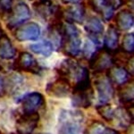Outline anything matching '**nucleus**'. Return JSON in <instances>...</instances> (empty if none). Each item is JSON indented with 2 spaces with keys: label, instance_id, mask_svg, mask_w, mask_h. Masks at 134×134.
Returning <instances> with one entry per match:
<instances>
[{
  "label": "nucleus",
  "instance_id": "nucleus-1",
  "mask_svg": "<svg viewBox=\"0 0 134 134\" xmlns=\"http://www.w3.org/2000/svg\"><path fill=\"white\" fill-rule=\"evenodd\" d=\"M58 134H85L83 114L81 111L63 110L59 116Z\"/></svg>",
  "mask_w": 134,
  "mask_h": 134
},
{
  "label": "nucleus",
  "instance_id": "nucleus-2",
  "mask_svg": "<svg viewBox=\"0 0 134 134\" xmlns=\"http://www.w3.org/2000/svg\"><path fill=\"white\" fill-rule=\"evenodd\" d=\"M81 31L75 24L67 23L63 25V41L60 49L64 55L76 57L81 54Z\"/></svg>",
  "mask_w": 134,
  "mask_h": 134
},
{
  "label": "nucleus",
  "instance_id": "nucleus-3",
  "mask_svg": "<svg viewBox=\"0 0 134 134\" xmlns=\"http://www.w3.org/2000/svg\"><path fill=\"white\" fill-rule=\"evenodd\" d=\"M57 71L61 77L66 78L70 81L73 80L74 84L90 79L88 69L71 58L64 60L57 68Z\"/></svg>",
  "mask_w": 134,
  "mask_h": 134
},
{
  "label": "nucleus",
  "instance_id": "nucleus-4",
  "mask_svg": "<svg viewBox=\"0 0 134 134\" xmlns=\"http://www.w3.org/2000/svg\"><path fill=\"white\" fill-rule=\"evenodd\" d=\"M72 105L74 107L88 108L94 99V90L90 79L76 83L72 87Z\"/></svg>",
  "mask_w": 134,
  "mask_h": 134
},
{
  "label": "nucleus",
  "instance_id": "nucleus-5",
  "mask_svg": "<svg viewBox=\"0 0 134 134\" xmlns=\"http://www.w3.org/2000/svg\"><path fill=\"white\" fill-rule=\"evenodd\" d=\"M33 10L41 19L45 21H62L64 9L61 6L55 5L51 0H38L32 5Z\"/></svg>",
  "mask_w": 134,
  "mask_h": 134
},
{
  "label": "nucleus",
  "instance_id": "nucleus-6",
  "mask_svg": "<svg viewBox=\"0 0 134 134\" xmlns=\"http://www.w3.org/2000/svg\"><path fill=\"white\" fill-rule=\"evenodd\" d=\"M127 0H88L90 7L100 14L105 21L113 19L114 12L126 3Z\"/></svg>",
  "mask_w": 134,
  "mask_h": 134
},
{
  "label": "nucleus",
  "instance_id": "nucleus-7",
  "mask_svg": "<svg viewBox=\"0 0 134 134\" xmlns=\"http://www.w3.org/2000/svg\"><path fill=\"white\" fill-rule=\"evenodd\" d=\"M114 65V53H110L104 48L101 50H97L88 59L90 69H91L95 73H101Z\"/></svg>",
  "mask_w": 134,
  "mask_h": 134
},
{
  "label": "nucleus",
  "instance_id": "nucleus-8",
  "mask_svg": "<svg viewBox=\"0 0 134 134\" xmlns=\"http://www.w3.org/2000/svg\"><path fill=\"white\" fill-rule=\"evenodd\" d=\"M31 16V13L29 5L24 2H19L13 7L12 12L9 14L6 21V27L9 30L17 29L27 23Z\"/></svg>",
  "mask_w": 134,
  "mask_h": 134
},
{
  "label": "nucleus",
  "instance_id": "nucleus-9",
  "mask_svg": "<svg viewBox=\"0 0 134 134\" xmlns=\"http://www.w3.org/2000/svg\"><path fill=\"white\" fill-rule=\"evenodd\" d=\"M97 77L95 79V87L98 97V105L101 104H107L114 96V84L108 79L107 74L96 73Z\"/></svg>",
  "mask_w": 134,
  "mask_h": 134
},
{
  "label": "nucleus",
  "instance_id": "nucleus-10",
  "mask_svg": "<svg viewBox=\"0 0 134 134\" xmlns=\"http://www.w3.org/2000/svg\"><path fill=\"white\" fill-rule=\"evenodd\" d=\"M13 68L17 71L38 73L41 71L38 62L31 54L28 52H21L13 64Z\"/></svg>",
  "mask_w": 134,
  "mask_h": 134
},
{
  "label": "nucleus",
  "instance_id": "nucleus-11",
  "mask_svg": "<svg viewBox=\"0 0 134 134\" xmlns=\"http://www.w3.org/2000/svg\"><path fill=\"white\" fill-rule=\"evenodd\" d=\"M40 27L34 21L26 23L18 27L14 31V37L18 41H34L40 36Z\"/></svg>",
  "mask_w": 134,
  "mask_h": 134
},
{
  "label": "nucleus",
  "instance_id": "nucleus-12",
  "mask_svg": "<svg viewBox=\"0 0 134 134\" xmlns=\"http://www.w3.org/2000/svg\"><path fill=\"white\" fill-rule=\"evenodd\" d=\"M47 94L55 98H64L72 91V83L66 78L59 76L57 80L49 82L46 88Z\"/></svg>",
  "mask_w": 134,
  "mask_h": 134
},
{
  "label": "nucleus",
  "instance_id": "nucleus-13",
  "mask_svg": "<svg viewBox=\"0 0 134 134\" xmlns=\"http://www.w3.org/2000/svg\"><path fill=\"white\" fill-rule=\"evenodd\" d=\"M46 104L43 95L40 92H31L25 95L21 99V108L23 114L38 113Z\"/></svg>",
  "mask_w": 134,
  "mask_h": 134
},
{
  "label": "nucleus",
  "instance_id": "nucleus-14",
  "mask_svg": "<svg viewBox=\"0 0 134 134\" xmlns=\"http://www.w3.org/2000/svg\"><path fill=\"white\" fill-rule=\"evenodd\" d=\"M40 122L38 113L23 114L17 119L15 128L18 134H32Z\"/></svg>",
  "mask_w": 134,
  "mask_h": 134
},
{
  "label": "nucleus",
  "instance_id": "nucleus-15",
  "mask_svg": "<svg viewBox=\"0 0 134 134\" xmlns=\"http://www.w3.org/2000/svg\"><path fill=\"white\" fill-rule=\"evenodd\" d=\"M84 29L88 35V40L92 41L98 47H101V41L99 37L104 32V25L98 17L90 16L84 24Z\"/></svg>",
  "mask_w": 134,
  "mask_h": 134
},
{
  "label": "nucleus",
  "instance_id": "nucleus-16",
  "mask_svg": "<svg viewBox=\"0 0 134 134\" xmlns=\"http://www.w3.org/2000/svg\"><path fill=\"white\" fill-rule=\"evenodd\" d=\"M86 18V7L83 3L72 4L64 10L63 20L67 23L82 24Z\"/></svg>",
  "mask_w": 134,
  "mask_h": 134
},
{
  "label": "nucleus",
  "instance_id": "nucleus-17",
  "mask_svg": "<svg viewBox=\"0 0 134 134\" xmlns=\"http://www.w3.org/2000/svg\"><path fill=\"white\" fill-rule=\"evenodd\" d=\"M107 76L113 84L122 86L124 84L132 81V74H131L124 67L120 65H114L107 70Z\"/></svg>",
  "mask_w": 134,
  "mask_h": 134
},
{
  "label": "nucleus",
  "instance_id": "nucleus-18",
  "mask_svg": "<svg viewBox=\"0 0 134 134\" xmlns=\"http://www.w3.org/2000/svg\"><path fill=\"white\" fill-rule=\"evenodd\" d=\"M115 27L119 31H125L131 29L134 24L133 13L130 9H122L114 16Z\"/></svg>",
  "mask_w": 134,
  "mask_h": 134
},
{
  "label": "nucleus",
  "instance_id": "nucleus-19",
  "mask_svg": "<svg viewBox=\"0 0 134 134\" xmlns=\"http://www.w3.org/2000/svg\"><path fill=\"white\" fill-rule=\"evenodd\" d=\"M119 38H120V32L116 27L113 24H110L107 33L104 38V47L107 51L110 53H114L119 49Z\"/></svg>",
  "mask_w": 134,
  "mask_h": 134
},
{
  "label": "nucleus",
  "instance_id": "nucleus-20",
  "mask_svg": "<svg viewBox=\"0 0 134 134\" xmlns=\"http://www.w3.org/2000/svg\"><path fill=\"white\" fill-rule=\"evenodd\" d=\"M17 50L6 34L0 35V57L4 60H12L16 57Z\"/></svg>",
  "mask_w": 134,
  "mask_h": 134
},
{
  "label": "nucleus",
  "instance_id": "nucleus-21",
  "mask_svg": "<svg viewBox=\"0 0 134 134\" xmlns=\"http://www.w3.org/2000/svg\"><path fill=\"white\" fill-rule=\"evenodd\" d=\"M119 101L122 105H133L134 100V85L133 81L118 87Z\"/></svg>",
  "mask_w": 134,
  "mask_h": 134
},
{
  "label": "nucleus",
  "instance_id": "nucleus-22",
  "mask_svg": "<svg viewBox=\"0 0 134 134\" xmlns=\"http://www.w3.org/2000/svg\"><path fill=\"white\" fill-rule=\"evenodd\" d=\"M30 49L33 53L38 54V55H41L45 57H48L53 53L54 46L48 40H43V41L31 45L30 46Z\"/></svg>",
  "mask_w": 134,
  "mask_h": 134
},
{
  "label": "nucleus",
  "instance_id": "nucleus-23",
  "mask_svg": "<svg viewBox=\"0 0 134 134\" xmlns=\"http://www.w3.org/2000/svg\"><path fill=\"white\" fill-rule=\"evenodd\" d=\"M97 111L99 115L102 117L104 120L107 122H112L114 119V112L115 109L112 107L110 104H101V105H98L96 107Z\"/></svg>",
  "mask_w": 134,
  "mask_h": 134
},
{
  "label": "nucleus",
  "instance_id": "nucleus-24",
  "mask_svg": "<svg viewBox=\"0 0 134 134\" xmlns=\"http://www.w3.org/2000/svg\"><path fill=\"white\" fill-rule=\"evenodd\" d=\"M121 50L127 54H133L134 51V34L127 33L122 38Z\"/></svg>",
  "mask_w": 134,
  "mask_h": 134
},
{
  "label": "nucleus",
  "instance_id": "nucleus-25",
  "mask_svg": "<svg viewBox=\"0 0 134 134\" xmlns=\"http://www.w3.org/2000/svg\"><path fill=\"white\" fill-rule=\"evenodd\" d=\"M14 7V0H0V15L9 14Z\"/></svg>",
  "mask_w": 134,
  "mask_h": 134
},
{
  "label": "nucleus",
  "instance_id": "nucleus-26",
  "mask_svg": "<svg viewBox=\"0 0 134 134\" xmlns=\"http://www.w3.org/2000/svg\"><path fill=\"white\" fill-rule=\"evenodd\" d=\"M96 45L94 44L92 41H90V40H87V42L85 43V46L83 47V55L85 58H88L90 59V57H92V55L95 53L97 50H98L99 48H97Z\"/></svg>",
  "mask_w": 134,
  "mask_h": 134
},
{
  "label": "nucleus",
  "instance_id": "nucleus-27",
  "mask_svg": "<svg viewBox=\"0 0 134 134\" xmlns=\"http://www.w3.org/2000/svg\"><path fill=\"white\" fill-rule=\"evenodd\" d=\"M105 128L104 124L100 122H93L87 130H85V134H99Z\"/></svg>",
  "mask_w": 134,
  "mask_h": 134
},
{
  "label": "nucleus",
  "instance_id": "nucleus-28",
  "mask_svg": "<svg viewBox=\"0 0 134 134\" xmlns=\"http://www.w3.org/2000/svg\"><path fill=\"white\" fill-rule=\"evenodd\" d=\"M5 81L3 77L0 75V98L5 94Z\"/></svg>",
  "mask_w": 134,
  "mask_h": 134
},
{
  "label": "nucleus",
  "instance_id": "nucleus-29",
  "mask_svg": "<svg viewBox=\"0 0 134 134\" xmlns=\"http://www.w3.org/2000/svg\"><path fill=\"white\" fill-rule=\"evenodd\" d=\"M99 134H120L116 130L114 129H112V128H107V127H105L102 131H101Z\"/></svg>",
  "mask_w": 134,
  "mask_h": 134
},
{
  "label": "nucleus",
  "instance_id": "nucleus-30",
  "mask_svg": "<svg viewBox=\"0 0 134 134\" xmlns=\"http://www.w3.org/2000/svg\"><path fill=\"white\" fill-rule=\"evenodd\" d=\"M64 4H66V5H69V4H78L81 1V0H61Z\"/></svg>",
  "mask_w": 134,
  "mask_h": 134
},
{
  "label": "nucleus",
  "instance_id": "nucleus-31",
  "mask_svg": "<svg viewBox=\"0 0 134 134\" xmlns=\"http://www.w3.org/2000/svg\"><path fill=\"white\" fill-rule=\"evenodd\" d=\"M3 33V31H2V28H1V25H0V35Z\"/></svg>",
  "mask_w": 134,
  "mask_h": 134
},
{
  "label": "nucleus",
  "instance_id": "nucleus-32",
  "mask_svg": "<svg viewBox=\"0 0 134 134\" xmlns=\"http://www.w3.org/2000/svg\"><path fill=\"white\" fill-rule=\"evenodd\" d=\"M38 134H50V133H38Z\"/></svg>",
  "mask_w": 134,
  "mask_h": 134
},
{
  "label": "nucleus",
  "instance_id": "nucleus-33",
  "mask_svg": "<svg viewBox=\"0 0 134 134\" xmlns=\"http://www.w3.org/2000/svg\"><path fill=\"white\" fill-rule=\"evenodd\" d=\"M129 1H130V0H129ZM132 1H133V0H131V2H132Z\"/></svg>",
  "mask_w": 134,
  "mask_h": 134
}]
</instances>
